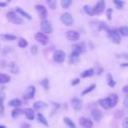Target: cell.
<instances>
[{"label":"cell","instance_id":"bcb514c9","mask_svg":"<svg viewBox=\"0 0 128 128\" xmlns=\"http://www.w3.org/2000/svg\"><path fill=\"white\" fill-rule=\"evenodd\" d=\"M123 92H125V93L128 94V85H125V86L123 87Z\"/></svg>","mask_w":128,"mask_h":128},{"label":"cell","instance_id":"cb8c5ba5","mask_svg":"<svg viewBox=\"0 0 128 128\" xmlns=\"http://www.w3.org/2000/svg\"><path fill=\"white\" fill-rule=\"evenodd\" d=\"M0 37L3 38L6 41H13V40H16L17 39V37L15 35H12V34H1Z\"/></svg>","mask_w":128,"mask_h":128},{"label":"cell","instance_id":"ab89813d","mask_svg":"<svg viewBox=\"0 0 128 128\" xmlns=\"http://www.w3.org/2000/svg\"><path fill=\"white\" fill-rule=\"evenodd\" d=\"M122 127L123 128H128V117H126L123 122H122Z\"/></svg>","mask_w":128,"mask_h":128},{"label":"cell","instance_id":"ee69618b","mask_svg":"<svg viewBox=\"0 0 128 128\" xmlns=\"http://www.w3.org/2000/svg\"><path fill=\"white\" fill-rule=\"evenodd\" d=\"M7 2H2V1H0V8H3V7H6L7 6Z\"/></svg>","mask_w":128,"mask_h":128},{"label":"cell","instance_id":"e575fe53","mask_svg":"<svg viewBox=\"0 0 128 128\" xmlns=\"http://www.w3.org/2000/svg\"><path fill=\"white\" fill-rule=\"evenodd\" d=\"M107 80H108V85H109L110 87H114V86H115L116 82L113 80L111 74H107Z\"/></svg>","mask_w":128,"mask_h":128},{"label":"cell","instance_id":"8992f818","mask_svg":"<svg viewBox=\"0 0 128 128\" xmlns=\"http://www.w3.org/2000/svg\"><path fill=\"white\" fill-rule=\"evenodd\" d=\"M35 9L37 10L39 17H40L42 20H45L46 17H47V14H48V13H47V9L45 8V6H44V5H41V4H37V5L35 6Z\"/></svg>","mask_w":128,"mask_h":128},{"label":"cell","instance_id":"603a6c76","mask_svg":"<svg viewBox=\"0 0 128 128\" xmlns=\"http://www.w3.org/2000/svg\"><path fill=\"white\" fill-rule=\"evenodd\" d=\"M37 119H38V121H39L41 124H43L44 126H48V121L46 120L45 116H44L42 113H37Z\"/></svg>","mask_w":128,"mask_h":128},{"label":"cell","instance_id":"44dd1931","mask_svg":"<svg viewBox=\"0 0 128 128\" xmlns=\"http://www.w3.org/2000/svg\"><path fill=\"white\" fill-rule=\"evenodd\" d=\"M11 77L6 73H0V84H6L10 82Z\"/></svg>","mask_w":128,"mask_h":128},{"label":"cell","instance_id":"d6a6232c","mask_svg":"<svg viewBox=\"0 0 128 128\" xmlns=\"http://www.w3.org/2000/svg\"><path fill=\"white\" fill-rule=\"evenodd\" d=\"M95 87H96V84H91L89 87H87L85 90H83L81 94H82V95H86L87 93H89V92H91L92 90H94V88H95Z\"/></svg>","mask_w":128,"mask_h":128},{"label":"cell","instance_id":"e0dca14e","mask_svg":"<svg viewBox=\"0 0 128 128\" xmlns=\"http://www.w3.org/2000/svg\"><path fill=\"white\" fill-rule=\"evenodd\" d=\"M91 114H92L93 119H94L95 121H97V122H99V121L101 120V118H102V112H101L99 109H93Z\"/></svg>","mask_w":128,"mask_h":128},{"label":"cell","instance_id":"4dcf8cb0","mask_svg":"<svg viewBox=\"0 0 128 128\" xmlns=\"http://www.w3.org/2000/svg\"><path fill=\"white\" fill-rule=\"evenodd\" d=\"M4 94L3 93H0V115H3V112H4V106H3V101H4Z\"/></svg>","mask_w":128,"mask_h":128},{"label":"cell","instance_id":"74e56055","mask_svg":"<svg viewBox=\"0 0 128 128\" xmlns=\"http://www.w3.org/2000/svg\"><path fill=\"white\" fill-rule=\"evenodd\" d=\"M47 4H48V5H49V7H50L51 9H53V10L56 8V1H55V0H53V1L48 0V1H47Z\"/></svg>","mask_w":128,"mask_h":128},{"label":"cell","instance_id":"d590c367","mask_svg":"<svg viewBox=\"0 0 128 128\" xmlns=\"http://www.w3.org/2000/svg\"><path fill=\"white\" fill-rule=\"evenodd\" d=\"M71 4H72V1H71V0H62V1H61V6H62L64 9L68 8Z\"/></svg>","mask_w":128,"mask_h":128},{"label":"cell","instance_id":"8fae6325","mask_svg":"<svg viewBox=\"0 0 128 128\" xmlns=\"http://www.w3.org/2000/svg\"><path fill=\"white\" fill-rule=\"evenodd\" d=\"M79 123L83 128H92L93 127V122L89 118H86V117H80Z\"/></svg>","mask_w":128,"mask_h":128},{"label":"cell","instance_id":"277c9868","mask_svg":"<svg viewBox=\"0 0 128 128\" xmlns=\"http://www.w3.org/2000/svg\"><path fill=\"white\" fill-rule=\"evenodd\" d=\"M60 19H61L62 23H63L64 25H66V26H71V25L73 24V22H74V19H73L72 15H71L70 13H68V12L63 13V14L61 15Z\"/></svg>","mask_w":128,"mask_h":128},{"label":"cell","instance_id":"b9f144b4","mask_svg":"<svg viewBox=\"0 0 128 128\" xmlns=\"http://www.w3.org/2000/svg\"><path fill=\"white\" fill-rule=\"evenodd\" d=\"M78 83H80V79L79 78H75L72 82H71V84H72V86H75V85H77Z\"/></svg>","mask_w":128,"mask_h":128},{"label":"cell","instance_id":"4316f807","mask_svg":"<svg viewBox=\"0 0 128 128\" xmlns=\"http://www.w3.org/2000/svg\"><path fill=\"white\" fill-rule=\"evenodd\" d=\"M64 123L69 127V128H76V125H75V123L70 119V118H68V117H64Z\"/></svg>","mask_w":128,"mask_h":128},{"label":"cell","instance_id":"ffe728a7","mask_svg":"<svg viewBox=\"0 0 128 128\" xmlns=\"http://www.w3.org/2000/svg\"><path fill=\"white\" fill-rule=\"evenodd\" d=\"M79 57H80L79 54H77V53H75V52H71L70 57H69V62H70L71 64H76V63L79 61Z\"/></svg>","mask_w":128,"mask_h":128},{"label":"cell","instance_id":"60d3db41","mask_svg":"<svg viewBox=\"0 0 128 128\" xmlns=\"http://www.w3.org/2000/svg\"><path fill=\"white\" fill-rule=\"evenodd\" d=\"M123 104H124L125 108H127V109H128V94H127V96H125L124 101H123Z\"/></svg>","mask_w":128,"mask_h":128},{"label":"cell","instance_id":"8d00e7d4","mask_svg":"<svg viewBox=\"0 0 128 128\" xmlns=\"http://www.w3.org/2000/svg\"><path fill=\"white\" fill-rule=\"evenodd\" d=\"M114 4L116 5V8L121 9V8H123V6L125 5V2H124V1H119V0H114Z\"/></svg>","mask_w":128,"mask_h":128},{"label":"cell","instance_id":"836d02e7","mask_svg":"<svg viewBox=\"0 0 128 128\" xmlns=\"http://www.w3.org/2000/svg\"><path fill=\"white\" fill-rule=\"evenodd\" d=\"M83 9H84V11H85V13H86V14H88V15H90V16L94 15V14H93V10H92V7H91V6H89V5H85Z\"/></svg>","mask_w":128,"mask_h":128},{"label":"cell","instance_id":"7a4b0ae2","mask_svg":"<svg viewBox=\"0 0 128 128\" xmlns=\"http://www.w3.org/2000/svg\"><path fill=\"white\" fill-rule=\"evenodd\" d=\"M108 32V37L110 39V41L114 44H120L121 42V37H120V34L118 32V30L116 29H108L107 30Z\"/></svg>","mask_w":128,"mask_h":128},{"label":"cell","instance_id":"d6986e66","mask_svg":"<svg viewBox=\"0 0 128 128\" xmlns=\"http://www.w3.org/2000/svg\"><path fill=\"white\" fill-rule=\"evenodd\" d=\"M22 104V101L18 98H14V99H11L9 102H8V105L11 106V107H15V108H18L20 107Z\"/></svg>","mask_w":128,"mask_h":128},{"label":"cell","instance_id":"5bb4252c","mask_svg":"<svg viewBox=\"0 0 128 128\" xmlns=\"http://www.w3.org/2000/svg\"><path fill=\"white\" fill-rule=\"evenodd\" d=\"M98 103H99L100 106H102L104 109H109V108H111V103H110L109 97L104 98V99H100V100L98 101Z\"/></svg>","mask_w":128,"mask_h":128},{"label":"cell","instance_id":"52a82bcc","mask_svg":"<svg viewBox=\"0 0 128 128\" xmlns=\"http://www.w3.org/2000/svg\"><path fill=\"white\" fill-rule=\"evenodd\" d=\"M35 39H36V41H37L38 43H40L41 45H46V44L48 43V41H49L48 36L45 35V34H43L42 32L36 33V34H35Z\"/></svg>","mask_w":128,"mask_h":128},{"label":"cell","instance_id":"ba28073f","mask_svg":"<svg viewBox=\"0 0 128 128\" xmlns=\"http://www.w3.org/2000/svg\"><path fill=\"white\" fill-rule=\"evenodd\" d=\"M104 8H105V2L103 0H100L96 3V5L92 8L93 10V14H101L103 11H104Z\"/></svg>","mask_w":128,"mask_h":128},{"label":"cell","instance_id":"c3c4849f","mask_svg":"<svg viewBox=\"0 0 128 128\" xmlns=\"http://www.w3.org/2000/svg\"><path fill=\"white\" fill-rule=\"evenodd\" d=\"M0 128H6V126H4V125H0Z\"/></svg>","mask_w":128,"mask_h":128},{"label":"cell","instance_id":"7402d4cb","mask_svg":"<svg viewBox=\"0 0 128 128\" xmlns=\"http://www.w3.org/2000/svg\"><path fill=\"white\" fill-rule=\"evenodd\" d=\"M94 74V69L93 68H90V69H87L85 71H83L80 75L81 78H87V77H91L92 75Z\"/></svg>","mask_w":128,"mask_h":128},{"label":"cell","instance_id":"83f0119b","mask_svg":"<svg viewBox=\"0 0 128 128\" xmlns=\"http://www.w3.org/2000/svg\"><path fill=\"white\" fill-rule=\"evenodd\" d=\"M10 70H11L12 73L17 74L19 72V67L15 62H12V63H10Z\"/></svg>","mask_w":128,"mask_h":128},{"label":"cell","instance_id":"f546056e","mask_svg":"<svg viewBox=\"0 0 128 128\" xmlns=\"http://www.w3.org/2000/svg\"><path fill=\"white\" fill-rule=\"evenodd\" d=\"M27 45H28V42H27L26 39H24V38H19V40H18V46H19L20 48H25Z\"/></svg>","mask_w":128,"mask_h":128},{"label":"cell","instance_id":"ac0fdd59","mask_svg":"<svg viewBox=\"0 0 128 128\" xmlns=\"http://www.w3.org/2000/svg\"><path fill=\"white\" fill-rule=\"evenodd\" d=\"M73 49H72V52H75V53H77V54H82L83 52H84V46L82 45V44H75V45H73V47H72Z\"/></svg>","mask_w":128,"mask_h":128},{"label":"cell","instance_id":"3957f363","mask_svg":"<svg viewBox=\"0 0 128 128\" xmlns=\"http://www.w3.org/2000/svg\"><path fill=\"white\" fill-rule=\"evenodd\" d=\"M40 28H41V30H42V33L43 34H50V33H52V31H53V28H52V25H51V23L48 21V20H42L41 21V23H40Z\"/></svg>","mask_w":128,"mask_h":128},{"label":"cell","instance_id":"484cf974","mask_svg":"<svg viewBox=\"0 0 128 128\" xmlns=\"http://www.w3.org/2000/svg\"><path fill=\"white\" fill-rule=\"evenodd\" d=\"M109 99H110L111 107L116 106V104H117V102H118V96H117L116 94H111V95H110V97H109Z\"/></svg>","mask_w":128,"mask_h":128},{"label":"cell","instance_id":"5b68a950","mask_svg":"<svg viewBox=\"0 0 128 128\" xmlns=\"http://www.w3.org/2000/svg\"><path fill=\"white\" fill-rule=\"evenodd\" d=\"M35 92H36V88H35V86H33V85L28 86V87L26 88L24 94H23V98H24L25 100H30V99H32V98L34 97Z\"/></svg>","mask_w":128,"mask_h":128},{"label":"cell","instance_id":"4fadbf2b","mask_svg":"<svg viewBox=\"0 0 128 128\" xmlns=\"http://www.w3.org/2000/svg\"><path fill=\"white\" fill-rule=\"evenodd\" d=\"M71 105L75 110H80L82 108V100L79 98H73L71 99Z\"/></svg>","mask_w":128,"mask_h":128},{"label":"cell","instance_id":"1f68e13d","mask_svg":"<svg viewBox=\"0 0 128 128\" xmlns=\"http://www.w3.org/2000/svg\"><path fill=\"white\" fill-rule=\"evenodd\" d=\"M40 84L43 86V88L45 90H48L49 89V80H48V78H44L43 80H41Z\"/></svg>","mask_w":128,"mask_h":128},{"label":"cell","instance_id":"f1b7e54d","mask_svg":"<svg viewBox=\"0 0 128 128\" xmlns=\"http://www.w3.org/2000/svg\"><path fill=\"white\" fill-rule=\"evenodd\" d=\"M118 32H120L119 34H122L123 36H126L128 37V26H122L119 28Z\"/></svg>","mask_w":128,"mask_h":128},{"label":"cell","instance_id":"7c38bea8","mask_svg":"<svg viewBox=\"0 0 128 128\" xmlns=\"http://www.w3.org/2000/svg\"><path fill=\"white\" fill-rule=\"evenodd\" d=\"M15 12H16L18 15H20V17L22 16V17H24V18H26V19H28V20H31V19H32L31 15H30L29 13H27L25 10H23L22 8H20V7H16Z\"/></svg>","mask_w":128,"mask_h":128},{"label":"cell","instance_id":"9a60e30c","mask_svg":"<svg viewBox=\"0 0 128 128\" xmlns=\"http://www.w3.org/2000/svg\"><path fill=\"white\" fill-rule=\"evenodd\" d=\"M47 107V104L43 101H36L34 104H33V109L34 110H37V111H40V110H43Z\"/></svg>","mask_w":128,"mask_h":128},{"label":"cell","instance_id":"d4e9b609","mask_svg":"<svg viewBox=\"0 0 128 128\" xmlns=\"http://www.w3.org/2000/svg\"><path fill=\"white\" fill-rule=\"evenodd\" d=\"M22 113H23V111H22L20 108H15V109H13L12 112H11V117L15 119V118H17L18 116H20Z\"/></svg>","mask_w":128,"mask_h":128},{"label":"cell","instance_id":"9c48e42d","mask_svg":"<svg viewBox=\"0 0 128 128\" xmlns=\"http://www.w3.org/2000/svg\"><path fill=\"white\" fill-rule=\"evenodd\" d=\"M53 59L57 63H62L65 60V53L62 50H56L53 54Z\"/></svg>","mask_w":128,"mask_h":128},{"label":"cell","instance_id":"7dc6e473","mask_svg":"<svg viewBox=\"0 0 128 128\" xmlns=\"http://www.w3.org/2000/svg\"><path fill=\"white\" fill-rule=\"evenodd\" d=\"M121 67H128V63H122Z\"/></svg>","mask_w":128,"mask_h":128},{"label":"cell","instance_id":"7bdbcfd3","mask_svg":"<svg viewBox=\"0 0 128 128\" xmlns=\"http://www.w3.org/2000/svg\"><path fill=\"white\" fill-rule=\"evenodd\" d=\"M111 14H112V9H108L107 10V18H108V20H111L112 19Z\"/></svg>","mask_w":128,"mask_h":128},{"label":"cell","instance_id":"f6af8a7d","mask_svg":"<svg viewBox=\"0 0 128 128\" xmlns=\"http://www.w3.org/2000/svg\"><path fill=\"white\" fill-rule=\"evenodd\" d=\"M21 128H30V125L28 123H23L21 125Z\"/></svg>","mask_w":128,"mask_h":128},{"label":"cell","instance_id":"681fc988","mask_svg":"<svg viewBox=\"0 0 128 128\" xmlns=\"http://www.w3.org/2000/svg\"><path fill=\"white\" fill-rule=\"evenodd\" d=\"M0 48H1V47H0Z\"/></svg>","mask_w":128,"mask_h":128},{"label":"cell","instance_id":"6da1fadb","mask_svg":"<svg viewBox=\"0 0 128 128\" xmlns=\"http://www.w3.org/2000/svg\"><path fill=\"white\" fill-rule=\"evenodd\" d=\"M6 17L7 19L13 23V24H16V25H21L23 24V19L22 17H20L15 11H8L7 14H6Z\"/></svg>","mask_w":128,"mask_h":128},{"label":"cell","instance_id":"2e32d148","mask_svg":"<svg viewBox=\"0 0 128 128\" xmlns=\"http://www.w3.org/2000/svg\"><path fill=\"white\" fill-rule=\"evenodd\" d=\"M25 117L28 119V120H33L34 117H35V113H34V110L32 108H26L24 111H23Z\"/></svg>","mask_w":128,"mask_h":128},{"label":"cell","instance_id":"30bf717a","mask_svg":"<svg viewBox=\"0 0 128 128\" xmlns=\"http://www.w3.org/2000/svg\"><path fill=\"white\" fill-rule=\"evenodd\" d=\"M66 37H67V39L70 40V41H77V40L79 39L80 35H79V33H78L77 31H75V30H69V31L66 32Z\"/></svg>","mask_w":128,"mask_h":128},{"label":"cell","instance_id":"f35d334b","mask_svg":"<svg viewBox=\"0 0 128 128\" xmlns=\"http://www.w3.org/2000/svg\"><path fill=\"white\" fill-rule=\"evenodd\" d=\"M37 52H38V47L36 46V45H33L32 47H31V53L32 54H37Z\"/></svg>","mask_w":128,"mask_h":128}]
</instances>
